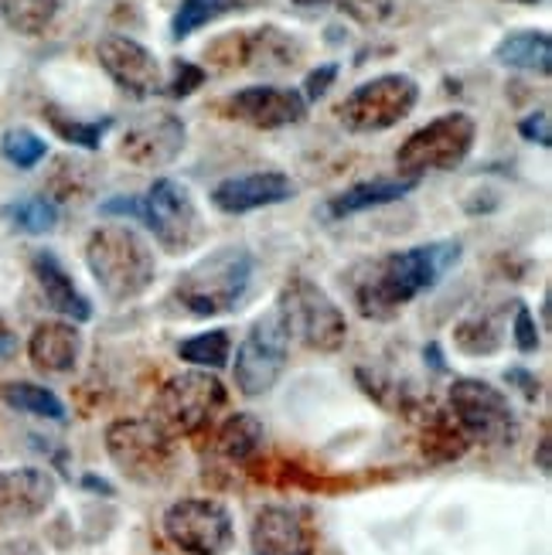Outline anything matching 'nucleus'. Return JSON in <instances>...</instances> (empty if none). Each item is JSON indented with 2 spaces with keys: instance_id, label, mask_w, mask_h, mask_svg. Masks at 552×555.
<instances>
[{
  "instance_id": "obj_1",
  "label": "nucleus",
  "mask_w": 552,
  "mask_h": 555,
  "mask_svg": "<svg viewBox=\"0 0 552 555\" xmlns=\"http://www.w3.org/2000/svg\"><path fill=\"white\" fill-rule=\"evenodd\" d=\"M461 262L458 238L386 253L351 273V300L365 321H396L416 297L429 294Z\"/></svg>"
},
{
  "instance_id": "obj_2",
  "label": "nucleus",
  "mask_w": 552,
  "mask_h": 555,
  "mask_svg": "<svg viewBox=\"0 0 552 555\" xmlns=\"http://www.w3.org/2000/svg\"><path fill=\"white\" fill-rule=\"evenodd\" d=\"M86 267L106 300L127 304L143 297L157 280L151 243L130 225H103L86 243Z\"/></svg>"
},
{
  "instance_id": "obj_3",
  "label": "nucleus",
  "mask_w": 552,
  "mask_h": 555,
  "mask_svg": "<svg viewBox=\"0 0 552 555\" xmlns=\"http://www.w3.org/2000/svg\"><path fill=\"white\" fill-rule=\"evenodd\" d=\"M256 273V259L246 246H226L202 256L178 276L175 300L191 318H219L243 304Z\"/></svg>"
},
{
  "instance_id": "obj_4",
  "label": "nucleus",
  "mask_w": 552,
  "mask_h": 555,
  "mask_svg": "<svg viewBox=\"0 0 552 555\" xmlns=\"http://www.w3.org/2000/svg\"><path fill=\"white\" fill-rule=\"evenodd\" d=\"M273 310L280 313V321H283L286 334H291V341H300L310 351L334 354V351H342L348 341L345 310L324 294V286H318L307 276L286 280Z\"/></svg>"
},
{
  "instance_id": "obj_5",
  "label": "nucleus",
  "mask_w": 552,
  "mask_h": 555,
  "mask_svg": "<svg viewBox=\"0 0 552 555\" xmlns=\"http://www.w3.org/2000/svg\"><path fill=\"white\" fill-rule=\"evenodd\" d=\"M226 399H229V392L219 382V375L205 372V369H191V372H181L161 385L154 396L151 420L167 433V437H195V433H202L215 416H219Z\"/></svg>"
},
{
  "instance_id": "obj_6",
  "label": "nucleus",
  "mask_w": 552,
  "mask_h": 555,
  "mask_svg": "<svg viewBox=\"0 0 552 555\" xmlns=\"http://www.w3.org/2000/svg\"><path fill=\"white\" fill-rule=\"evenodd\" d=\"M106 453L116 470L140 488H157L175 474V437L154 420H116L106 426Z\"/></svg>"
},
{
  "instance_id": "obj_7",
  "label": "nucleus",
  "mask_w": 552,
  "mask_h": 555,
  "mask_svg": "<svg viewBox=\"0 0 552 555\" xmlns=\"http://www.w3.org/2000/svg\"><path fill=\"white\" fill-rule=\"evenodd\" d=\"M477 140V124L471 113H444L429 119L426 127L406 137V143L396 151L399 178H423L429 171H453L461 167Z\"/></svg>"
},
{
  "instance_id": "obj_8",
  "label": "nucleus",
  "mask_w": 552,
  "mask_h": 555,
  "mask_svg": "<svg viewBox=\"0 0 552 555\" xmlns=\"http://www.w3.org/2000/svg\"><path fill=\"white\" fill-rule=\"evenodd\" d=\"M420 103V86L406 72H386L362 86H355L334 106V116L348 133H382L402 124Z\"/></svg>"
},
{
  "instance_id": "obj_9",
  "label": "nucleus",
  "mask_w": 552,
  "mask_h": 555,
  "mask_svg": "<svg viewBox=\"0 0 552 555\" xmlns=\"http://www.w3.org/2000/svg\"><path fill=\"white\" fill-rule=\"evenodd\" d=\"M140 222L151 229L167 256L191 253L205 243V219L191 191L175 178H157L140 198Z\"/></svg>"
},
{
  "instance_id": "obj_10",
  "label": "nucleus",
  "mask_w": 552,
  "mask_h": 555,
  "mask_svg": "<svg viewBox=\"0 0 552 555\" xmlns=\"http://www.w3.org/2000/svg\"><path fill=\"white\" fill-rule=\"evenodd\" d=\"M304 59V44L291 31H280L273 24L262 28L226 31L211 44H205V62L219 72H291Z\"/></svg>"
},
{
  "instance_id": "obj_11",
  "label": "nucleus",
  "mask_w": 552,
  "mask_h": 555,
  "mask_svg": "<svg viewBox=\"0 0 552 555\" xmlns=\"http://www.w3.org/2000/svg\"><path fill=\"white\" fill-rule=\"evenodd\" d=\"M450 409L458 416L461 433L482 447H512L518 437V420L509 396L482 378H453Z\"/></svg>"
},
{
  "instance_id": "obj_12",
  "label": "nucleus",
  "mask_w": 552,
  "mask_h": 555,
  "mask_svg": "<svg viewBox=\"0 0 552 555\" xmlns=\"http://www.w3.org/2000/svg\"><path fill=\"white\" fill-rule=\"evenodd\" d=\"M286 354H291V334H286L280 313L270 307L259 321H253L249 334L235 351L232 372H235L239 396L246 399L267 396L286 369Z\"/></svg>"
},
{
  "instance_id": "obj_13",
  "label": "nucleus",
  "mask_w": 552,
  "mask_h": 555,
  "mask_svg": "<svg viewBox=\"0 0 552 555\" xmlns=\"http://www.w3.org/2000/svg\"><path fill=\"white\" fill-rule=\"evenodd\" d=\"M164 539L184 555H222L235 539L232 515L222 501L181 498L164 512Z\"/></svg>"
},
{
  "instance_id": "obj_14",
  "label": "nucleus",
  "mask_w": 552,
  "mask_h": 555,
  "mask_svg": "<svg viewBox=\"0 0 552 555\" xmlns=\"http://www.w3.org/2000/svg\"><path fill=\"white\" fill-rule=\"evenodd\" d=\"M211 113L253 130H283L307 119V103L300 89L291 86H246L211 103Z\"/></svg>"
},
{
  "instance_id": "obj_15",
  "label": "nucleus",
  "mask_w": 552,
  "mask_h": 555,
  "mask_svg": "<svg viewBox=\"0 0 552 555\" xmlns=\"http://www.w3.org/2000/svg\"><path fill=\"white\" fill-rule=\"evenodd\" d=\"M188 127L175 113H143L119 137V157L143 171H161L184 151Z\"/></svg>"
},
{
  "instance_id": "obj_16",
  "label": "nucleus",
  "mask_w": 552,
  "mask_h": 555,
  "mask_svg": "<svg viewBox=\"0 0 552 555\" xmlns=\"http://www.w3.org/2000/svg\"><path fill=\"white\" fill-rule=\"evenodd\" d=\"M95 55H100L106 76L127 95H133V100H147V95L161 92L164 72H161L157 55L151 48H143L140 41H133L130 35H106L95 44Z\"/></svg>"
},
{
  "instance_id": "obj_17",
  "label": "nucleus",
  "mask_w": 552,
  "mask_h": 555,
  "mask_svg": "<svg viewBox=\"0 0 552 555\" xmlns=\"http://www.w3.org/2000/svg\"><path fill=\"white\" fill-rule=\"evenodd\" d=\"M253 555H314L318 539L314 525L300 508H286V504H267L259 508L249 528Z\"/></svg>"
},
{
  "instance_id": "obj_18",
  "label": "nucleus",
  "mask_w": 552,
  "mask_h": 555,
  "mask_svg": "<svg viewBox=\"0 0 552 555\" xmlns=\"http://www.w3.org/2000/svg\"><path fill=\"white\" fill-rule=\"evenodd\" d=\"M297 195V184L283 171H253V175H235L211 188V205L226 215H249L259 208L283 205Z\"/></svg>"
},
{
  "instance_id": "obj_19",
  "label": "nucleus",
  "mask_w": 552,
  "mask_h": 555,
  "mask_svg": "<svg viewBox=\"0 0 552 555\" xmlns=\"http://www.w3.org/2000/svg\"><path fill=\"white\" fill-rule=\"evenodd\" d=\"M59 494V480L41 467L0 470V525H21L44 515Z\"/></svg>"
},
{
  "instance_id": "obj_20",
  "label": "nucleus",
  "mask_w": 552,
  "mask_h": 555,
  "mask_svg": "<svg viewBox=\"0 0 552 555\" xmlns=\"http://www.w3.org/2000/svg\"><path fill=\"white\" fill-rule=\"evenodd\" d=\"M31 273H35V280L41 286L44 304L52 307L55 313H62V318L72 321V324L92 321V304H89V297L76 286V280L68 276V270L62 267L55 253L38 249L31 256Z\"/></svg>"
},
{
  "instance_id": "obj_21",
  "label": "nucleus",
  "mask_w": 552,
  "mask_h": 555,
  "mask_svg": "<svg viewBox=\"0 0 552 555\" xmlns=\"http://www.w3.org/2000/svg\"><path fill=\"white\" fill-rule=\"evenodd\" d=\"M28 354L35 361L38 372L48 375H68L79 365L82 354V334L72 321H44L35 327L31 341H28Z\"/></svg>"
},
{
  "instance_id": "obj_22",
  "label": "nucleus",
  "mask_w": 552,
  "mask_h": 555,
  "mask_svg": "<svg viewBox=\"0 0 552 555\" xmlns=\"http://www.w3.org/2000/svg\"><path fill=\"white\" fill-rule=\"evenodd\" d=\"M416 184H420L416 178H375V181L351 184V188L338 191L334 198H328L324 219L342 222V219H351V215H362V211H372V208H382V205H393V202L410 195Z\"/></svg>"
},
{
  "instance_id": "obj_23",
  "label": "nucleus",
  "mask_w": 552,
  "mask_h": 555,
  "mask_svg": "<svg viewBox=\"0 0 552 555\" xmlns=\"http://www.w3.org/2000/svg\"><path fill=\"white\" fill-rule=\"evenodd\" d=\"M491 59L505 68L549 76L552 72V38H549V31H512L495 44Z\"/></svg>"
},
{
  "instance_id": "obj_24",
  "label": "nucleus",
  "mask_w": 552,
  "mask_h": 555,
  "mask_svg": "<svg viewBox=\"0 0 552 555\" xmlns=\"http://www.w3.org/2000/svg\"><path fill=\"white\" fill-rule=\"evenodd\" d=\"M262 4H267V0H181V8L175 11V21H171V38L181 41L188 35L202 31L205 24H215L229 14L256 11Z\"/></svg>"
},
{
  "instance_id": "obj_25",
  "label": "nucleus",
  "mask_w": 552,
  "mask_h": 555,
  "mask_svg": "<svg viewBox=\"0 0 552 555\" xmlns=\"http://www.w3.org/2000/svg\"><path fill=\"white\" fill-rule=\"evenodd\" d=\"M453 345H458V351L467 358L498 354L501 345H505V327H501V318L495 310L467 313V318L458 321V327H453Z\"/></svg>"
},
{
  "instance_id": "obj_26",
  "label": "nucleus",
  "mask_w": 552,
  "mask_h": 555,
  "mask_svg": "<svg viewBox=\"0 0 552 555\" xmlns=\"http://www.w3.org/2000/svg\"><path fill=\"white\" fill-rule=\"evenodd\" d=\"M262 440H267V429L253 413H235L219 426V453L232 464H246L262 450Z\"/></svg>"
},
{
  "instance_id": "obj_27",
  "label": "nucleus",
  "mask_w": 552,
  "mask_h": 555,
  "mask_svg": "<svg viewBox=\"0 0 552 555\" xmlns=\"http://www.w3.org/2000/svg\"><path fill=\"white\" fill-rule=\"evenodd\" d=\"M0 399H4L11 409H17V413H28V416H38V420H55V423L65 420L62 399L52 389H44V385H35V382L0 385Z\"/></svg>"
},
{
  "instance_id": "obj_28",
  "label": "nucleus",
  "mask_w": 552,
  "mask_h": 555,
  "mask_svg": "<svg viewBox=\"0 0 552 555\" xmlns=\"http://www.w3.org/2000/svg\"><path fill=\"white\" fill-rule=\"evenodd\" d=\"M44 119H48V127H52L65 143H72V147H82V151H100L103 137L116 124L113 116H103V119H72L59 106H44Z\"/></svg>"
},
{
  "instance_id": "obj_29",
  "label": "nucleus",
  "mask_w": 552,
  "mask_h": 555,
  "mask_svg": "<svg viewBox=\"0 0 552 555\" xmlns=\"http://www.w3.org/2000/svg\"><path fill=\"white\" fill-rule=\"evenodd\" d=\"M178 354L188 361V365L205 369V372H219L229 365V354H232V337L226 327H215L205 334L188 337V341L178 345Z\"/></svg>"
},
{
  "instance_id": "obj_30",
  "label": "nucleus",
  "mask_w": 552,
  "mask_h": 555,
  "mask_svg": "<svg viewBox=\"0 0 552 555\" xmlns=\"http://www.w3.org/2000/svg\"><path fill=\"white\" fill-rule=\"evenodd\" d=\"M0 14L17 35H41L59 14V0H0Z\"/></svg>"
},
{
  "instance_id": "obj_31",
  "label": "nucleus",
  "mask_w": 552,
  "mask_h": 555,
  "mask_svg": "<svg viewBox=\"0 0 552 555\" xmlns=\"http://www.w3.org/2000/svg\"><path fill=\"white\" fill-rule=\"evenodd\" d=\"M4 219L28 235H44L59 225V205L52 198H21L4 208Z\"/></svg>"
},
{
  "instance_id": "obj_32",
  "label": "nucleus",
  "mask_w": 552,
  "mask_h": 555,
  "mask_svg": "<svg viewBox=\"0 0 552 555\" xmlns=\"http://www.w3.org/2000/svg\"><path fill=\"white\" fill-rule=\"evenodd\" d=\"M0 154H4V160L14 164L17 171H31V167H38L48 157V143L28 127H14L0 137Z\"/></svg>"
},
{
  "instance_id": "obj_33",
  "label": "nucleus",
  "mask_w": 552,
  "mask_h": 555,
  "mask_svg": "<svg viewBox=\"0 0 552 555\" xmlns=\"http://www.w3.org/2000/svg\"><path fill=\"white\" fill-rule=\"evenodd\" d=\"M208 79V72L195 62H188V59H178L175 68H171V79H167L161 86V92H167L171 100H188L191 92L202 89V82Z\"/></svg>"
},
{
  "instance_id": "obj_34",
  "label": "nucleus",
  "mask_w": 552,
  "mask_h": 555,
  "mask_svg": "<svg viewBox=\"0 0 552 555\" xmlns=\"http://www.w3.org/2000/svg\"><path fill=\"white\" fill-rule=\"evenodd\" d=\"M342 8V14H348L351 21L365 24V28H375V24H386L396 11V0H334Z\"/></svg>"
},
{
  "instance_id": "obj_35",
  "label": "nucleus",
  "mask_w": 552,
  "mask_h": 555,
  "mask_svg": "<svg viewBox=\"0 0 552 555\" xmlns=\"http://www.w3.org/2000/svg\"><path fill=\"white\" fill-rule=\"evenodd\" d=\"M512 337H515V348H518L522 354L539 351V327H536L532 310L525 307V304H515V313H512Z\"/></svg>"
},
{
  "instance_id": "obj_36",
  "label": "nucleus",
  "mask_w": 552,
  "mask_h": 555,
  "mask_svg": "<svg viewBox=\"0 0 552 555\" xmlns=\"http://www.w3.org/2000/svg\"><path fill=\"white\" fill-rule=\"evenodd\" d=\"M338 62H324L318 68H310L307 72V79L300 86V95H304V103H318L321 95H328V89L334 86V79H338Z\"/></svg>"
},
{
  "instance_id": "obj_37",
  "label": "nucleus",
  "mask_w": 552,
  "mask_h": 555,
  "mask_svg": "<svg viewBox=\"0 0 552 555\" xmlns=\"http://www.w3.org/2000/svg\"><path fill=\"white\" fill-rule=\"evenodd\" d=\"M518 133L529 140V143H539V147H549L552 143V127H549V113L539 109L532 116H525L522 124H518Z\"/></svg>"
},
{
  "instance_id": "obj_38",
  "label": "nucleus",
  "mask_w": 552,
  "mask_h": 555,
  "mask_svg": "<svg viewBox=\"0 0 552 555\" xmlns=\"http://www.w3.org/2000/svg\"><path fill=\"white\" fill-rule=\"evenodd\" d=\"M103 215H124V219H140V198H130V195H119V198H110L100 205Z\"/></svg>"
},
{
  "instance_id": "obj_39",
  "label": "nucleus",
  "mask_w": 552,
  "mask_h": 555,
  "mask_svg": "<svg viewBox=\"0 0 552 555\" xmlns=\"http://www.w3.org/2000/svg\"><path fill=\"white\" fill-rule=\"evenodd\" d=\"M505 382H509V385H518L525 399H539V378H536L532 372H525V369H509V372H505Z\"/></svg>"
},
{
  "instance_id": "obj_40",
  "label": "nucleus",
  "mask_w": 552,
  "mask_h": 555,
  "mask_svg": "<svg viewBox=\"0 0 552 555\" xmlns=\"http://www.w3.org/2000/svg\"><path fill=\"white\" fill-rule=\"evenodd\" d=\"M0 555H44L35 539H11L0 545Z\"/></svg>"
},
{
  "instance_id": "obj_41",
  "label": "nucleus",
  "mask_w": 552,
  "mask_h": 555,
  "mask_svg": "<svg viewBox=\"0 0 552 555\" xmlns=\"http://www.w3.org/2000/svg\"><path fill=\"white\" fill-rule=\"evenodd\" d=\"M82 485H86L89 491H103V494H113V488L106 485V480H100V477H92V474H86V477H82Z\"/></svg>"
},
{
  "instance_id": "obj_42",
  "label": "nucleus",
  "mask_w": 552,
  "mask_h": 555,
  "mask_svg": "<svg viewBox=\"0 0 552 555\" xmlns=\"http://www.w3.org/2000/svg\"><path fill=\"white\" fill-rule=\"evenodd\" d=\"M426 354H429V365H434L437 372H444V369H447V365H444V358H440V351H437V345H429V348H426Z\"/></svg>"
},
{
  "instance_id": "obj_43",
  "label": "nucleus",
  "mask_w": 552,
  "mask_h": 555,
  "mask_svg": "<svg viewBox=\"0 0 552 555\" xmlns=\"http://www.w3.org/2000/svg\"><path fill=\"white\" fill-rule=\"evenodd\" d=\"M539 470H542V474H549V440H542V443H539Z\"/></svg>"
},
{
  "instance_id": "obj_44",
  "label": "nucleus",
  "mask_w": 552,
  "mask_h": 555,
  "mask_svg": "<svg viewBox=\"0 0 552 555\" xmlns=\"http://www.w3.org/2000/svg\"><path fill=\"white\" fill-rule=\"evenodd\" d=\"M297 8H321V4H331V0H294Z\"/></svg>"
},
{
  "instance_id": "obj_45",
  "label": "nucleus",
  "mask_w": 552,
  "mask_h": 555,
  "mask_svg": "<svg viewBox=\"0 0 552 555\" xmlns=\"http://www.w3.org/2000/svg\"><path fill=\"white\" fill-rule=\"evenodd\" d=\"M512 4H539V0H512Z\"/></svg>"
}]
</instances>
